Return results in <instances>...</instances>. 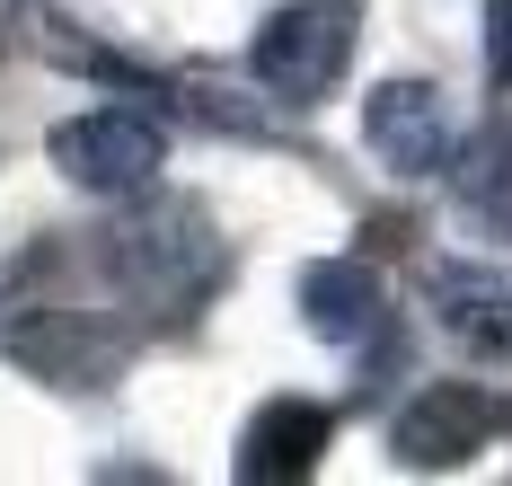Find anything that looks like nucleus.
Segmentation results:
<instances>
[{
  "label": "nucleus",
  "mask_w": 512,
  "mask_h": 486,
  "mask_svg": "<svg viewBox=\"0 0 512 486\" xmlns=\"http://www.w3.org/2000/svg\"><path fill=\"white\" fill-rule=\"evenodd\" d=\"M106 266H115V283H124L151 319H195L212 292H221L230 257H221V239H212V221L195 213V204H159V213L124 221V230L106 239Z\"/></svg>",
  "instance_id": "f257e3e1"
},
{
  "label": "nucleus",
  "mask_w": 512,
  "mask_h": 486,
  "mask_svg": "<svg viewBox=\"0 0 512 486\" xmlns=\"http://www.w3.org/2000/svg\"><path fill=\"white\" fill-rule=\"evenodd\" d=\"M354 36H362V0H292L256 27L248 45V80L274 98V107H318L345 62H354Z\"/></svg>",
  "instance_id": "f03ea898"
},
{
  "label": "nucleus",
  "mask_w": 512,
  "mask_h": 486,
  "mask_svg": "<svg viewBox=\"0 0 512 486\" xmlns=\"http://www.w3.org/2000/svg\"><path fill=\"white\" fill-rule=\"evenodd\" d=\"M168 160V133L142 107H89L71 124H53V168L89 195H142Z\"/></svg>",
  "instance_id": "7ed1b4c3"
},
{
  "label": "nucleus",
  "mask_w": 512,
  "mask_h": 486,
  "mask_svg": "<svg viewBox=\"0 0 512 486\" xmlns=\"http://www.w3.org/2000/svg\"><path fill=\"white\" fill-rule=\"evenodd\" d=\"M495 398L477 389V380H424L407 407L389 416V460L398 469H460L486 451V433H495Z\"/></svg>",
  "instance_id": "20e7f679"
},
{
  "label": "nucleus",
  "mask_w": 512,
  "mask_h": 486,
  "mask_svg": "<svg viewBox=\"0 0 512 486\" xmlns=\"http://www.w3.org/2000/svg\"><path fill=\"white\" fill-rule=\"evenodd\" d=\"M9 354H18L36 380H53V389H106V380L124 372L133 345H124L106 319H89V310L36 301V310H18V327H9Z\"/></svg>",
  "instance_id": "39448f33"
},
{
  "label": "nucleus",
  "mask_w": 512,
  "mask_h": 486,
  "mask_svg": "<svg viewBox=\"0 0 512 486\" xmlns=\"http://www.w3.org/2000/svg\"><path fill=\"white\" fill-rule=\"evenodd\" d=\"M362 142L398 177H433L451 160V107H442V89L433 80H380L371 107H362Z\"/></svg>",
  "instance_id": "423d86ee"
},
{
  "label": "nucleus",
  "mask_w": 512,
  "mask_h": 486,
  "mask_svg": "<svg viewBox=\"0 0 512 486\" xmlns=\"http://www.w3.org/2000/svg\"><path fill=\"white\" fill-rule=\"evenodd\" d=\"M327 442H336V407H318V398H265L248 416V433H239V478L292 486L327 460Z\"/></svg>",
  "instance_id": "0eeeda50"
},
{
  "label": "nucleus",
  "mask_w": 512,
  "mask_h": 486,
  "mask_svg": "<svg viewBox=\"0 0 512 486\" xmlns=\"http://www.w3.org/2000/svg\"><path fill=\"white\" fill-rule=\"evenodd\" d=\"M433 319H442V336L468 345L477 363H512V274L442 266L433 274Z\"/></svg>",
  "instance_id": "6e6552de"
},
{
  "label": "nucleus",
  "mask_w": 512,
  "mask_h": 486,
  "mask_svg": "<svg viewBox=\"0 0 512 486\" xmlns=\"http://www.w3.org/2000/svg\"><path fill=\"white\" fill-rule=\"evenodd\" d=\"M301 319H309V336H327V345L380 336V319H389L380 274L362 266V257H318V266L301 274Z\"/></svg>",
  "instance_id": "1a4fd4ad"
},
{
  "label": "nucleus",
  "mask_w": 512,
  "mask_h": 486,
  "mask_svg": "<svg viewBox=\"0 0 512 486\" xmlns=\"http://www.w3.org/2000/svg\"><path fill=\"white\" fill-rule=\"evenodd\" d=\"M460 160V221L477 239H512V124H477L468 142H451Z\"/></svg>",
  "instance_id": "9d476101"
},
{
  "label": "nucleus",
  "mask_w": 512,
  "mask_h": 486,
  "mask_svg": "<svg viewBox=\"0 0 512 486\" xmlns=\"http://www.w3.org/2000/svg\"><path fill=\"white\" fill-rule=\"evenodd\" d=\"M9 18H18V36H27V45H36L45 62H62V71H89V80H106V89H142V71L115 54V45L80 36V27H71V18L53 9V0H18Z\"/></svg>",
  "instance_id": "9b49d317"
},
{
  "label": "nucleus",
  "mask_w": 512,
  "mask_h": 486,
  "mask_svg": "<svg viewBox=\"0 0 512 486\" xmlns=\"http://www.w3.org/2000/svg\"><path fill=\"white\" fill-rule=\"evenodd\" d=\"M177 98H186V115H204L212 133H239V142H265V133H274L265 107H248L221 71H186V80H177Z\"/></svg>",
  "instance_id": "f8f14e48"
},
{
  "label": "nucleus",
  "mask_w": 512,
  "mask_h": 486,
  "mask_svg": "<svg viewBox=\"0 0 512 486\" xmlns=\"http://www.w3.org/2000/svg\"><path fill=\"white\" fill-rule=\"evenodd\" d=\"M486 71L512 89V0H486Z\"/></svg>",
  "instance_id": "ddd939ff"
},
{
  "label": "nucleus",
  "mask_w": 512,
  "mask_h": 486,
  "mask_svg": "<svg viewBox=\"0 0 512 486\" xmlns=\"http://www.w3.org/2000/svg\"><path fill=\"white\" fill-rule=\"evenodd\" d=\"M0 54H9V0H0Z\"/></svg>",
  "instance_id": "4468645a"
}]
</instances>
